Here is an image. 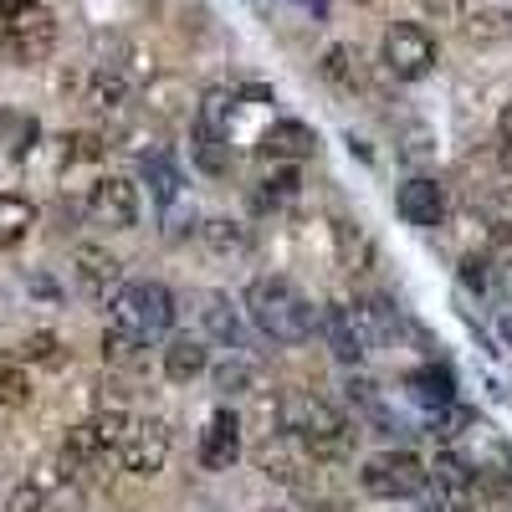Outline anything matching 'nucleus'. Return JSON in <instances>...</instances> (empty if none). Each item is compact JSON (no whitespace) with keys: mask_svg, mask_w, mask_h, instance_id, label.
<instances>
[{"mask_svg":"<svg viewBox=\"0 0 512 512\" xmlns=\"http://www.w3.org/2000/svg\"><path fill=\"white\" fill-rule=\"evenodd\" d=\"M200 241L216 251V256H241V251L251 246V236H246L241 221H205V226H200Z\"/></svg>","mask_w":512,"mask_h":512,"instance_id":"b1692460","label":"nucleus"},{"mask_svg":"<svg viewBox=\"0 0 512 512\" xmlns=\"http://www.w3.org/2000/svg\"><path fill=\"white\" fill-rule=\"evenodd\" d=\"M246 313L272 344H308L313 323H318L313 308H308V297L297 292L287 277H256L246 287Z\"/></svg>","mask_w":512,"mask_h":512,"instance_id":"f03ea898","label":"nucleus"},{"mask_svg":"<svg viewBox=\"0 0 512 512\" xmlns=\"http://www.w3.org/2000/svg\"><path fill=\"white\" fill-rule=\"evenodd\" d=\"M200 328L210 333V338H216V344H226V349H241V313H236V303H231V297L226 292H200Z\"/></svg>","mask_w":512,"mask_h":512,"instance_id":"4468645a","label":"nucleus"},{"mask_svg":"<svg viewBox=\"0 0 512 512\" xmlns=\"http://www.w3.org/2000/svg\"><path fill=\"white\" fill-rule=\"evenodd\" d=\"M144 349H149L144 338H134V333H123V328L108 323V333H103V359H108L113 369H139V364L149 359Z\"/></svg>","mask_w":512,"mask_h":512,"instance_id":"4be33fe9","label":"nucleus"},{"mask_svg":"<svg viewBox=\"0 0 512 512\" xmlns=\"http://www.w3.org/2000/svg\"><path fill=\"white\" fill-rule=\"evenodd\" d=\"M251 384H256V369H251L246 359H231V364L216 369V390H221V395H246Z\"/></svg>","mask_w":512,"mask_h":512,"instance_id":"7c9ffc66","label":"nucleus"},{"mask_svg":"<svg viewBox=\"0 0 512 512\" xmlns=\"http://www.w3.org/2000/svg\"><path fill=\"white\" fill-rule=\"evenodd\" d=\"M123 93H128V88H123V77L103 67V72L93 77V88H88V103H93V108H118Z\"/></svg>","mask_w":512,"mask_h":512,"instance_id":"2f4dec72","label":"nucleus"},{"mask_svg":"<svg viewBox=\"0 0 512 512\" xmlns=\"http://www.w3.org/2000/svg\"><path fill=\"white\" fill-rule=\"evenodd\" d=\"M6 512H52V502H47V482H21V487L11 492Z\"/></svg>","mask_w":512,"mask_h":512,"instance_id":"473e14b6","label":"nucleus"},{"mask_svg":"<svg viewBox=\"0 0 512 512\" xmlns=\"http://www.w3.org/2000/svg\"><path fill=\"white\" fill-rule=\"evenodd\" d=\"M0 6H6V11H16V6H36V0H0Z\"/></svg>","mask_w":512,"mask_h":512,"instance_id":"58836bf2","label":"nucleus"},{"mask_svg":"<svg viewBox=\"0 0 512 512\" xmlns=\"http://www.w3.org/2000/svg\"><path fill=\"white\" fill-rule=\"evenodd\" d=\"M333 236H338V251H344V262H349V267H359V262H364V251H369V246H364V236H359V231H349V221H333Z\"/></svg>","mask_w":512,"mask_h":512,"instance_id":"f704fd0d","label":"nucleus"},{"mask_svg":"<svg viewBox=\"0 0 512 512\" xmlns=\"http://www.w3.org/2000/svg\"><path fill=\"white\" fill-rule=\"evenodd\" d=\"M31 400V379L16 359L0 354V405H26Z\"/></svg>","mask_w":512,"mask_h":512,"instance_id":"c756f323","label":"nucleus"},{"mask_svg":"<svg viewBox=\"0 0 512 512\" xmlns=\"http://www.w3.org/2000/svg\"><path fill=\"white\" fill-rule=\"evenodd\" d=\"M231 118H236V93H226V88H210L195 108V128L221 134V139H231Z\"/></svg>","mask_w":512,"mask_h":512,"instance_id":"412c9836","label":"nucleus"},{"mask_svg":"<svg viewBox=\"0 0 512 512\" xmlns=\"http://www.w3.org/2000/svg\"><path fill=\"white\" fill-rule=\"evenodd\" d=\"M118 461H123V472H134V477L164 472V461H169V425L164 420H128Z\"/></svg>","mask_w":512,"mask_h":512,"instance_id":"6e6552de","label":"nucleus"},{"mask_svg":"<svg viewBox=\"0 0 512 512\" xmlns=\"http://www.w3.org/2000/svg\"><path fill=\"white\" fill-rule=\"evenodd\" d=\"M108 313H113V328L154 344V338H164L169 328H175V297H169V287H159V282H123L113 292Z\"/></svg>","mask_w":512,"mask_h":512,"instance_id":"7ed1b4c3","label":"nucleus"},{"mask_svg":"<svg viewBox=\"0 0 512 512\" xmlns=\"http://www.w3.org/2000/svg\"><path fill=\"white\" fill-rule=\"evenodd\" d=\"M200 466L205 472H231L236 466V456H241V420H236V410H216L205 420V431H200Z\"/></svg>","mask_w":512,"mask_h":512,"instance_id":"9d476101","label":"nucleus"},{"mask_svg":"<svg viewBox=\"0 0 512 512\" xmlns=\"http://www.w3.org/2000/svg\"><path fill=\"white\" fill-rule=\"evenodd\" d=\"M395 210H400V216H405L410 226H441V216H446V195H441V185H436V180L415 175V180H405V185H400Z\"/></svg>","mask_w":512,"mask_h":512,"instance_id":"f8f14e48","label":"nucleus"},{"mask_svg":"<svg viewBox=\"0 0 512 512\" xmlns=\"http://www.w3.org/2000/svg\"><path fill=\"white\" fill-rule=\"evenodd\" d=\"M359 57L349 52V47H328L323 52V77L333 82V88H344V93H354L359 88V67H354Z\"/></svg>","mask_w":512,"mask_h":512,"instance_id":"bb28decb","label":"nucleus"},{"mask_svg":"<svg viewBox=\"0 0 512 512\" xmlns=\"http://www.w3.org/2000/svg\"><path fill=\"white\" fill-rule=\"evenodd\" d=\"M0 512H6V502H0Z\"/></svg>","mask_w":512,"mask_h":512,"instance_id":"37998d69","label":"nucleus"},{"mask_svg":"<svg viewBox=\"0 0 512 512\" xmlns=\"http://www.w3.org/2000/svg\"><path fill=\"white\" fill-rule=\"evenodd\" d=\"M277 425H282V436H292L297 446H308L313 456H328V461L349 456L354 446V425L308 390H287L277 400Z\"/></svg>","mask_w":512,"mask_h":512,"instance_id":"f257e3e1","label":"nucleus"},{"mask_svg":"<svg viewBox=\"0 0 512 512\" xmlns=\"http://www.w3.org/2000/svg\"><path fill=\"white\" fill-rule=\"evenodd\" d=\"M308 446H297L292 436H282V431H267L262 436V446H256V466H262L267 477H277V482H297V472H303V456Z\"/></svg>","mask_w":512,"mask_h":512,"instance_id":"dca6fc26","label":"nucleus"},{"mask_svg":"<svg viewBox=\"0 0 512 512\" xmlns=\"http://www.w3.org/2000/svg\"><path fill=\"white\" fill-rule=\"evenodd\" d=\"M313 149H318V134L308 123H297V118H282V123H272L262 134V154L272 164H297V159H308Z\"/></svg>","mask_w":512,"mask_h":512,"instance_id":"ddd939ff","label":"nucleus"},{"mask_svg":"<svg viewBox=\"0 0 512 512\" xmlns=\"http://www.w3.org/2000/svg\"><path fill=\"white\" fill-rule=\"evenodd\" d=\"M139 169H144V180H149V190H154V200H159V205H175V200H180V185H185V180H180V164L169 159L164 149L144 154V159H139Z\"/></svg>","mask_w":512,"mask_h":512,"instance_id":"aec40b11","label":"nucleus"},{"mask_svg":"<svg viewBox=\"0 0 512 512\" xmlns=\"http://www.w3.org/2000/svg\"><path fill=\"white\" fill-rule=\"evenodd\" d=\"M267 512H282V507H267Z\"/></svg>","mask_w":512,"mask_h":512,"instance_id":"79ce46f5","label":"nucleus"},{"mask_svg":"<svg viewBox=\"0 0 512 512\" xmlns=\"http://www.w3.org/2000/svg\"><path fill=\"white\" fill-rule=\"evenodd\" d=\"M72 272H77V287L93 297V303H108V297L123 287V267L118 256L103 251V246H77L72 251Z\"/></svg>","mask_w":512,"mask_h":512,"instance_id":"9b49d317","label":"nucleus"},{"mask_svg":"<svg viewBox=\"0 0 512 512\" xmlns=\"http://www.w3.org/2000/svg\"><path fill=\"white\" fill-rule=\"evenodd\" d=\"M88 216H93V226H108V231H134V221H139V190L128 180H118V175L98 180L93 195H88Z\"/></svg>","mask_w":512,"mask_h":512,"instance_id":"1a4fd4ad","label":"nucleus"},{"mask_svg":"<svg viewBox=\"0 0 512 512\" xmlns=\"http://www.w3.org/2000/svg\"><path fill=\"white\" fill-rule=\"evenodd\" d=\"M405 395L420 405V410H446V405H456V395H451V374L446 369H436V364H420V369H410L405 374Z\"/></svg>","mask_w":512,"mask_h":512,"instance_id":"f3484780","label":"nucleus"},{"mask_svg":"<svg viewBox=\"0 0 512 512\" xmlns=\"http://www.w3.org/2000/svg\"><path fill=\"white\" fill-rule=\"evenodd\" d=\"M359 338H364V349H379V344H390L395 338V308L390 303H379V297H369V303H354L349 308Z\"/></svg>","mask_w":512,"mask_h":512,"instance_id":"a211bd4d","label":"nucleus"},{"mask_svg":"<svg viewBox=\"0 0 512 512\" xmlns=\"http://www.w3.org/2000/svg\"><path fill=\"white\" fill-rule=\"evenodd\" d=\"M507 36H512L507 11H472L466 16V41H507Z\"/></svg>","mask_w":512,"mask_h":512,"instance_id":"cd10ccee","label":"nucleus"},{"mask_svg":"<svg viewBox=\"0 0 512 512\" xmlns=\"http://www.w3.org/2000/svg\"><path fill=\"white\" fill-rule=\"evenodd\" d=\"M31 221H36L31 200H21V195H0V246H16V241H26Z\"/></svg>","mask_w":512,"mask_h":512,"instance_id":"5701e85b","label":"nucleus"},{"mask_svg":"<svg viewBox=\"0 0 512 512\" xmlns=\"http://www.w3.org/2000/svg\"><path fill=\"white\" fill-rule=\"evenodd\" d=\"M461 512H512V482H472Z\"/></svg>","mask_w":512,"mask_h":512,"instance_id":"393cba45","label":"nucleus"},{"mask_svg":"<svg viewBox=\"0 0 512 512\" xmlns=\"http://www.w3.org/2000/svg\"><path fill=\"white\" fill-rule=\"evenodd\" d=\"M482 216H487V226H497V231H507V226H512V185H497V190L487 195Z\"/></svg>","mask_w":512,"mask_h":512,"instance_id":"72a5a7b5","label":"nucleus"},{"mask_svg":"<svg viewBox=\"0 0 512 512\" xmlns=\"http://www.w3.org/2000/svg\"><path fill=\"white\" fill-rule=\"evenodd\" d=\"M461 461H466V472H472V482H512V446L492 431V425L477 415L472 420V431L461 436V446H451Z\"/></svg>","mask_w":512,"mask_h":512,"instance_id":"0eeeda50","label":"nucleus"},{"mask_svg":"<svg viewBox=\"0 0 512 512\" xmlns=\"http://www.w3.org/2000/svg\"><path fill=\"white\" fill-rule=\"evenodd\" d=\"M57 47V16L41 6H16L6 11V21H0V52H6V62L16 67H36V62H47Z\"/></svg>","mask_w":512,"mask_h":512,"instance_id":"20e7f679","label":"nucleus"},{"mask_svg":"<svg viewBox=\"0 0 512 512\" xmlns=\"http://www.w3.org/2000/svg\"><path fill=\"white\" fill-rule=\"evenodd\" d=\"M420 6H436V11H446V6H451V0H420Z\"/></svg>","mask_w":512,"mask_h":512,"instance_id":"ea45409f","label":"nucleus"},{"mask_svg":"<svg viewBox=\"0 0 512 512\" xmlns=\"http://www.w3.org/2000/svg\"><path fill=\"white\" fill-rule=\"evenodd\" d=\"M57 349L62 344H57L52 333H31L26 338V359H36V364H57Z\"/></svg>","mask_w":512,"mask_h":512,"instance_id":"e433bc0d","label":"nucleus"},{"mask_svg":"<svg viewBox=\"0 0 512 512\" xmlns=\"http://www.w3.org/2000/svg\"><path fill=\"white\" fill-rule=\"evenodd\" d=\"M195 159L205 175H226L231 169V144L221 134H205V128H195Z\"/></svg>","mask_w":512,"mask_h":512,"instance_id":"a878e982","label":"nucleus"},{"mask_svg":"<svg viewBox=\"0 0 512 512\" xmlns=\"http://www.w3.org/2000/svg\"><path fill=\"white\" fill-rule=\"evenodd\" d=\"M379 57H384V67H390L395 77L420 82L425 72L436 67V36L425 31V26H415V21H400V26L384 31V41H379Z\"/></svg>","mask_w":512,"mask_h":512,"instance_id":"423d86ee","label":"nucleus"},{"mask_svg":"<svg viewBox=\"0 0 512 512\" xmlns=\"http://www.w3.org/2000/svg\"><path fill=\"white\" fill-rule=\"evenodd\" d=\"M205 344H200V338H169V344H164V374L169 379H175V384H190L195 374H205Z\"/></svg>","mask_w":512,"mask_h":512,"instance_id":"6ab92c4d","label":"nucleus"},{"mask_svg":"<svg viewBox=\"0 0 512 512\" xmlns=\"http://www.w3.org/2000/svg\"><path fill=\"white\" fill-rule=\"evenodd\" d=\"M318 328H323V338H328L333 359H344V364H359V359L369 354V349H364V338H359V328H354V318H349V308L328 303V308L318 313Z\"/></svg>","mask_w":512,"mask_h":512,"instance_id":"2eb2a0df","label":"nucleus"},{"mask_svg":"<svg viewBox=\"0 0 512 512\" xmlns=\"http://www.w3.org/2000/svg\"><path fill=\"white\" fill-rule=\"evenodd\" d=\"M472 420H477V410H466V405H446V410H436L431 415V431L441 436V441H461L466 431H472Z\"/></svg>","mask_w":512,"mask_h":512,"instance_id":"c85d7f7f","label":"nucleus"},{"mask_svg":"<svg viewBox=\"0 0 512 512\" xmlns=\"http://www.w3.org/2000/svg\"><path fill=\"white\" fill-rule=\"evenodd\" d=\"M98 154H103L98 134H72V139H67V164H88V159H98Z\"/></svg>","mask_w":512,"mask_h":512,"instance_id":"c9c22d12","label":"nucleus"},{"mask_svg":"<svg viewBox=\"0 0 512 512\" xmlns=\"http://www.w3.org/2000/svg\"><path fill=\"white\" fill-rule=\"evenodd\" d=\"M502 333H507V344H512V318H507V323H502Z\"/></svg>","mask_w":512,"mask_h":512,"instance_id":"a19ab883","label":"nucleus"},{"mask_svg":"<svg viewBox=\"0 0 512 512\" xmlns=\"http://www.w3.org/2000/svg\"><path fill=\"white\" fill-rule=\"evenodd\" d=\"M425 482H431V466H425L415 451H384L374 461H364L359 472V487L379 502H405V497H420Z\"/></svg>","mask_w":512,"mask_h":512,"instance_id":"39448f33","label":"nucleus"},{"mask_svg":"<svg viewBox=\"0 0 512 512\" xmlns=\"http://www.w3.org/2000/svg\"><path fill=\"white\" fill-rule=\"evenodd\" d=\"M497 149H502V164L512 169V108H502L497 118Z\"/></svg>","mask_w":512,"mask_h":512,"instance_id":"4c0bfd02","label":"nucleus"}]
</instances>
